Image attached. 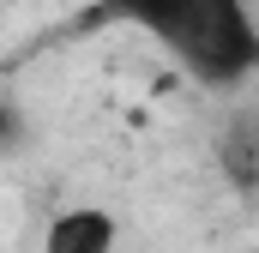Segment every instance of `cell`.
<instances>
[{
    "instance_id": "obj_1",
    "label": "cell",
    "mask_w": 259,
    "mask_h": 253,
    "mask_svg": "<svg viewBox=\"0 0 259 253\" xmlns=\"http://www.w3.org/2000/svg\"><path fill=\"white\" fill-rule=\"evenodd\" d=\"M97 18L145 30L199 85H241L259 72V24L247 0H103Z\"/></svg>"
},
{
    "instance_id": "obj_2",
    "label": "cell",
    "mask_w": 259,
    "mask_h": 253,
    "mask_svg": "<svg viewBox=\"0 0 259 253\" xmlns=\"http://www.w3.org/2000/svg\"><path fill=\"white\" fill-rule=\"evenodd\" d=\"M42 253H115V217L103 205H72L49 223Z\"/></svg>"
},
{
    "instance_id": "obj_3",
    "label": "cell",
    "mask_w": 259,
    "mask_h": 253,
    "mask_svg": "<svg viewBox=\"0 0 259 253\" xmlns=\"http://www.w3.org/2000/svg\"><path fill=\"white\" fill-rule=\"evenodd\" d=\"M217 157H223V175L235 187H259V115H235L223 126Z\"/></svg>"
}]
</instances>
